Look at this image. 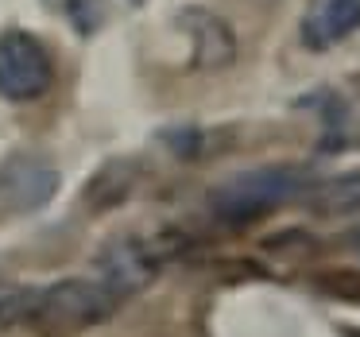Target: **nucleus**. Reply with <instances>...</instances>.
Wrapping results in <instances>:
<instances>
[{
  "instance_id": "f257e3e1",
  "label": "nucleus",
  "mask_w": 360,
  "mask_h": 337,
  "mask_svg": "<svg viewBox=\"0 0 360 337\" xmlns=\"http://www.w3.org/2000/svg\"><path fill=\"white\" fill-rule=\"evenodd\" d=\"M302 190L306 174L295 167H256V171H240L221 182L210 194V210L229 225H244V221H256L267 210L298 198Z\"/></svg>"
},
{
  "instance_id": "f03ea898",
  "label": "nucleus",
  "mask_w": 360,
  "mask_h": 337,
  "mask_svg": "<svg viewBox=\"0 0 360 337\" xmlns=\"http://www.w3.org/2000/svg\"><path fill=\"white\" fill-rule=\"evenodd\" d=\"M112 295L101 279H63L55 287L35 295V318L47 322L51 329H82L112 314Z\"/></svg>"
},
{
  "instance_id": "7ed1b4c3",
  "label": "nucleus",
  "mask_w": 360,
  "mask_h": 337,
  "mask_svg": "<svg viewBox=\"0 0 360 337\" xmlns=\"http://www.w3.org/2000/svg\"><path fill=\"white\" fill-rule=\"evenodd\" d=\"M51 55L35 35L12 32L0 35V97L4 101H39L51 89Z\"/></svg>"
},
{
  "instance_id": "20e7f679",
  "label": "nucleus",
  "mask_w": 360,
  "mask_h": 337,
  "mask_svg": "<svg viewBox=\"0 0 360 337\" xmlns=\"http://www.w3.org/2000/svg\"><path fill=\"white\" fill-rule=\"evenodd\" d=\"M58 167L32 151H16L0 163V205L12 213H35L58 194Z\"/></svg>"
},
{
  "instance_id": "39448f33",
  "label": "nucleus",
  "mask_w": 360,
  "mask_h": 337,
  "mask_svg": "<svg viewBox=\"0 0 360 337\" xmlns=\"http://www.w3.org/2000/svg\"><path fill=\"white\" fill-rule=\"evenodd\" d=\"M179 27L186 32L194 66H202V70H225L236 58V35L217 12L190 4V8L179 12Z\"/></svg>"
},
{
  "instance_id": "423d86ee",
  "label": "nucleus",
  "mask_w": 360,
  "mask_h": 337,
  "mask_svg": "<svg viewBox=\"0 0 360 337\" xmlns=\"http://www.w3.org/2000/svg\"><path fill=\"white\" fill-rule=\"evenodd\" d=\"M151 272H155L151 256L140 248V244H132V241L109 244V248H105V256H101V283H105V287H109L117 298L140 291L143 283L151 279Z\"/></svg>"
},
{
  "instance_id": "0eeeda50",
  "label": "nucleus",
  "mask_w": 360,
  "mask_h": 337,
  "mask_svg": "<svg viewBox=\"0 0 360 337\" xmlns=\"http://www.w3.org/2000/svg\"><path fill=\"white\" fill-rule=\"evenodd\" d=\"M360 27V0H318V8L302 24L310 47H333Z\"/></svg>"
},
{
  "instance_id": "6e6552de",
  "label": "nucleus",
  "mask_w": 360,
  "mask_h": 337,
  "mask_svg": "<svg viewBox=\"0 0 360 337\" xmlns=\"http://www.w3.org/2000/svg\"><path fill=\"white\" fill-rule=\"evenodd\" d=\"M314 205H318L321 213H356L360 210V171L326 182V186L314 194Z\"/></svg>"
}]
</instances>
